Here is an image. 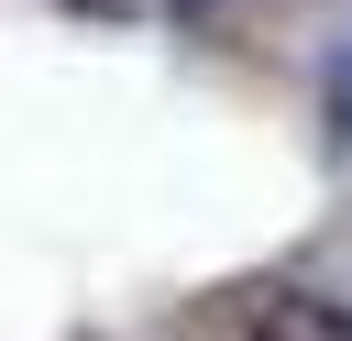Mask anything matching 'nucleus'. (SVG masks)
Wrapping results in <instances>:
<instances>
[{
	"instance_id": "f257e3e1",
	"label": "nucleus",
	"mask_w": 352,
	"mask_h": 341,
	"mask_svg": "<svg viewBox=\"0 0 352 341\" xmlns=\"http://www.w3.org/2000/svg\"><path fill=\"white\" fill-rule=\"evenodd\" d=\"M231 341H352V319L330 297H308V286H253L231 308Z\"/></svg>"
},
{
	"instance_id": "f03ea898",
	"label": "nucleus",
	"mask_w": 352,
	"mask_h": 341,
	"mask_svg": "<svg viewBox=\"0 0 352 341\" xmlns=\"http://www.w3.org/2000/svg\"><path fill=\"white\" fill-rule=\"evenodd\" d=\"M330 143H352V55L330 66Z\"/></svg>"
}]
</instances>
